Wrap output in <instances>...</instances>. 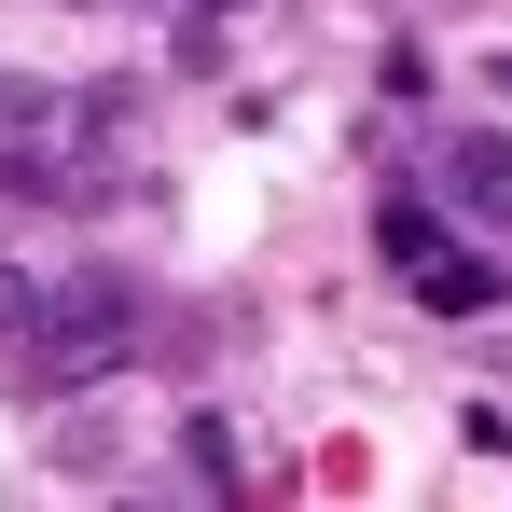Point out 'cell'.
Returning <instances> with one entry per match:
<instances>
[{
	"mask_svg": "<svg viewBox=\"0 0 512 512\" xmlns=\"http://www.w3.org/2000/svg\"><path fill=\"white\" fill-rule=\"evenodd\" d=\"M139 346V291L111 277V263H84V277H42V319H28V360L56 374V388H84V374H111Z\"/></svg>",
	"mask_w": 512,
	"mask_h": 512,
	"instance_id": "6da1fadb",
	"label": "cell"
},
{
	"mask_svg": "<svg viewBox=\"0 0 512 512\" xmlns=\"http://www.w3.org/2000/svg\"><path fill=\"white\" fill-rule=\"evenodd\" d=\"M443 194H457L485 236H512V139L499 125H457V139H443Z\"/></svg>",
	"mask_w": 512,
	"mask_h": 512,
	"instance_id": "7a4b0ae2",
	"label": "cell"
},
{
	"mask_svg": "<svg viewBox=\"0 0 512 512\" xmlns=\"http://www.w3.org/2000/svg\"><path fill=\"white\" fill-rule=\"evenodd\" d=\"M402 277H416V305H429V319H485V305L512 291L499 263H485V250H457V236H429V250L402 263Z\"/></svg>",
	"mask_w": 512,
	"mask_h": 512,
	"instance_id": "3957f363",
	"label": "cell"
},
{
	"mask_svg": "<svg viewBox=\"0 0 512 512\" xmlns=\"http://www.w3.org/2000/svg\"><path fill=\"white\" fill-rule=\"evenodd\" d=\"M374 236H388V263H416L443 222H429V194H388V208H374Z\"/></svg>",
	"mask_w": 512,
	"mask_h": 512,
	"instance_id": "277c9868",
	"label": "cell"
},
{
	"mask_svg": "<svg viewBox=\"0 0 512 512\" xmlns=\"http://www.w3.org/2000/svg\"><path fill=\"white\" fill-rule=\"evenodd\" d=\"M180 457H194L208 485H236V429H222V416H194V429H180Z\"/></svg>",
	"mask_w": 512,
	"mask_h": 512,
	"instance_id": "5b68a950",
	"label": "cell"
},
{
	"mask_svg": "<svg viewBox=\"0 0 512 512\" xmlns=\"http://www.w3.org/2000/svg\"><path fill=\"white\" fill-rule=\"evenodd\" d=\"M28 319H42V277H28V263H0V346H28Z\"/></svg>",
	"mask_w": 512,
	"mask_h": 512,
	"instance_id": "8992f818",
	"label": "cell"
},
{
	"mask_svg": "<svg viewBox=\"0 0 512 512\" xmlns=\"http://www.w3.org/2000/svg\"><path fill=\"white\" fill-rule=\"evenodd\" d=\"M222 42H236V28H222V14L194 0V14H180V70H222Z\"/></svg>",
	"mask_w": 512,
	"mask_h": 512,
	"instance_id": "52a82bcc",
	"label": "cell"
},
{
	"mask_svg": "<svg viewBox=\"0 0 512 512\" xmlns=\"http://www.w3.org/2000/svg\"><path fill=\"white\" fill-rule=\"evenodd\" d=\"M485 84H499V97H512V56H485Z\"/></svg>",
	"mask_w": 512,
	"mask_h": 512,
	"instance_id": "ba28073f",
	"label": "cell"
}]
</instances>
